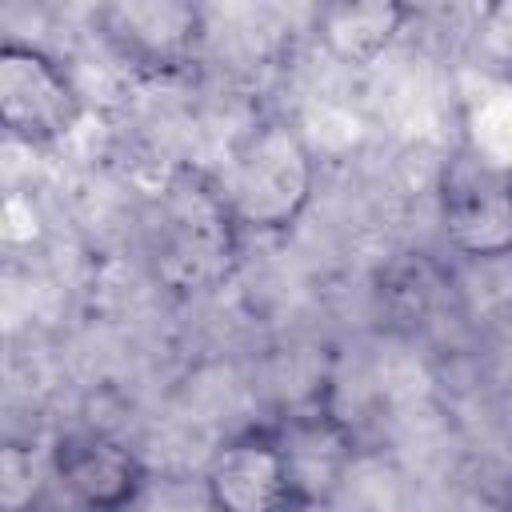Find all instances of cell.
<instances>
[{
    "instance_id": "cell-6",
    "label": "cell",
    "mask_w": 512,
    "mask_h": 512,
    "mask_svg": "<svg viewBox=\"0 0 512 512\" xmlns=\"http://www.w3.org/2000/svg\"><path fill=\"white\" fill-rule=\"evenodd\" d=\"M92 24L112 56L144 76H184L204 44V12L180 0L100 4Z\"/></svg>"
},
{
    "instance_id": "cell-9",
    "label": "cell",
    "mask_w": 512,
    "mask_h": 512,
    "mask_svg": "<svg viewBox=\"0 0 512 512\" xmlns=\"http://www.w3.org/2000/svg\"><path fill=\"white\" fill-rule=\"evenodd\" d=\"M412 20L408 4L392 0H344L328 4L316 16V36L320 44L344 60V64H372Z\"/></svg>"
},
{
    "instance_id": "cell-3",
    "label": "cell",
    "mask_w": 512,
    "mask_h": 512,
    "mask_svg": "<svg viewBox=\"0 0 512 512\" xmlns=\"http://www.w3.org/2000/svg\"><path fill=\"white\" fill-rule=\"evenodd\" d=\"M444 244L464 260L512 256V164L476 144L452 148L436 176Z\"/></svg>"
},
{
    "instance_id": "cell-11",
    "label": "cell",
    "mask_w": 512,
    "mask_h": 512,
    "mask_svg": "<svg viewBox=\"0 0 512 512\" xmlns=\"http://www.w3.org/2000/svg\"><path fill=\"white\" fill-rule=\"evenodd\" d=\"M508 512H512V492H508Z\"/></svg>"
},
{
    "instance_id": "cell-8",
    "label": "cell",
    "mask_w": 512,
    "mask_h": 512,
    "mask_svg": "<svg viewBox=\"0 0 512 512\" xmlns=\"http://www.w3.org/2000/svg\"><path fill=\"white\" fill-rule=\"evenodd\" d=\"M276 428L292 452V464L300 472V484L312 500V508L328 504L336 488L344 484L348 464L356 460V440L344 416H336L328 396H312L284 416H276Z\"/></svg>"
},
{
    "instance_id": "cell-1",
    "label": "cell",
    "mask_w": 512,
    "mask_h": 512,
    "mask_svg": "<svg viewBox=\"0 0 512 512\" xmlns=\"http://www.w3.org/2000/svg\"><path fill=\"white\" fill-rule=\"evenodd\" d=\"M240 228L216 172L180 164L168 172L148 216L152 276L172 296H204L224 288L244 256Z\"/></svg>"
},
{
    "instance_id": "cell-5",
    "label": "cell",
    "mask_w": 512,
    "mask_h": 512,
    "mask_svg": "<svg viewBox=\"0 0 512 512\" xmlns=\"http://www.w3.org/2000/svg\"><path fill=\"white\" fill-rule=\"evenodd\" d=\"M84 116V96L72 72L40 44L8 36L0 44V120L28 148L64 140Z\"/></svg>"
},
{
    "instance_id": "cell-10",
    "label": "cell",
    "mask_w": 512,
    "mask_h": 512,
    "mask_svg": "<svg viewBox=\"0 0 512 512\" xmlns=\"http://www.w3.org/2000/svg\"><path fill=\"white\" fill-rule=\"evenodd\" d=\"M452 284L440 276V268L432 260H424L420 252L392 264L384 272V284H380V304L388 308L392 324H400L404 332H428L436 328L440 312L452 316Z\"/></svg>"
},
{
    "instance_id": "cell-2",
    "label": "cell",
    "mask_w": 512,
    "mask_h": 512,
    "mask_svg": "<svg viewBox=\"0 0 512 512\" xmlns=\"http://www.w3.org/2000/svg\"><path fill=\"white\" fill-rule=\"evenodd\" d=\"M220 184L248 236H280L312 204L316 160L292 120L264 116L232 140Z\"/></svg>"
},
{
    "instance_id": "cell-4",
    "label": "cell",
    "mask_w": 512,
    "mask_h": 512,
    "mask_svg": "<svg viewBox=\"0 0 512 512\" xmlns=\"http://www.w3.org/2000/svg\"><path fill=\"white\" fill-rule=\"evenodd\" d=\"M204 496L212 512H312L276 420H256L212 448Z\"/></svg>"
},
{
    "instance_id": "cell-7",
    "label": "cell",
    "mask_w": 512,
    "mask_h": 512,
    "mask_svg": "<svg viewBox=\"0 0 512 512\" xmlns=\"http://www.w3.org/2000/svg\"><path fill=\"white\" fill-rule=\"evenodd\" d=\"M48 472L72 512H128L148 484L136 448L108 428L60 432L48 444Z\"/></svg>"
}]
</instances>
